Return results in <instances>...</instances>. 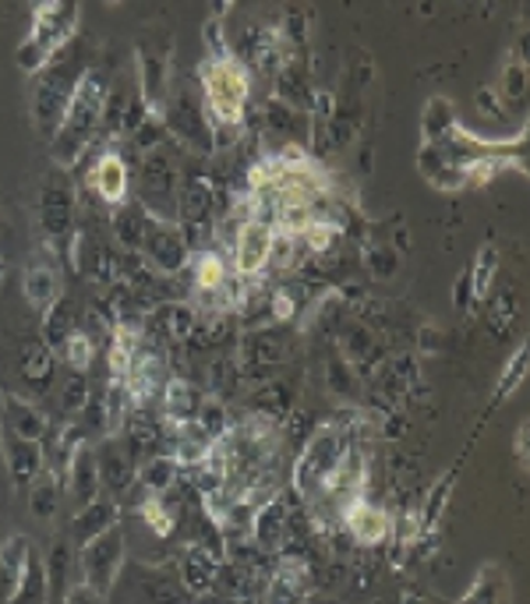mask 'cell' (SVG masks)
Returning a JSON list of instances; mask_svg holds the SVG:
<instances>
[{
  "instance_id": "obj_1",
  "label": "cell",
  "mask_w": 530,
  "mask_h": 604,
  "mask_svg": "<svg viewBox=\"0 0 530 604\" xmlns=\"http://www.w3.org/2000/svg\"><path fill=\"white\" fill-rule=\"evenodd\" d=\"M106 100H110V78L103 71V64L86 68L50 138V159L57 170H75L78 159L92 149V141L100 138V127H103Z\"/></svg>"
},
{
  "instance_id": "obj_2",
  "label": "cell",
  "mask_w": 530,
  "mask_h": 604,
  "mask_svg": "<svg viewBox=\"0 0 530 604\" xmlns=\"http://www.w3.org/2000/svg\"><path fill=\"white\" fill-rule=\"evenodd\" d=\"M202 82V110L208 127H245L251 103V78L237 57L205 60L199 71Z\"/></svg>"
},
{
  "instance_id": "obj_3",
  "label": "cell",
  "mask_w": 530,
  "mask_h": 604,
  "mask_svg": "<svg viewBox=\"0 0 530 604\" xmlns=\"http://www.w3.org/2000/svg\"><path fill=\"white\" fill-rule=\"evenodd\" d=\"M78 19H82V8L68 4V0H50V4H36L32 8V25L29 36L22 39L19 54V68L25 75H40L46 64H50L64 46L75 43Z\"/></svg>"
},
{
  "instance_id": "obj_4",
  "label": "cell",
  "mask_w": 530,
  "mask_h": 604,
  "mask_svg": "<svg viewBox=\"0 0 530 604\" xmlns=\"http://www.w3.org/2000/svg\"><path fill=\"white\" fill-rule=\"evenodd\" d=\"M82 75H86L82 57L78 54L71 57V46H64V50L36 75V89H32V121H36L40 135L54 138L57 124L64 117V110H68V100H71V92Z\"/></svg>"
},
{
  "instance_id": "obj_5",
  "label": "cell",
  "mask_w": 530,
  "mask_h": 604,
  "mask_svg": "<svg viewBox=\"0 0 530 604\" xmlns=\"http://www.w3.org/2000/svg\"><path fill=\"white\" fill-rule=\"evenodd\" d=\"M106 604H188V591L170 566L124 562L106 591Z\"/></svg>"
},
{
  "instance_id": "obj_6",
  "label": "cell",
  "mask_w": 530,
  "mask_h": 604,
  "mask_svg": "<svg viewBox=\"0 0 530 604\" xmlns=\"http://www.w3.org/2000/svg\"><path fill=\"white\" fill-rule=\"evenodd\" d=\"M353 445V435H347L340 424H326L304 442V449L294 464V488L301 491V499L308 502L323 491L326 477L332 474V467L340 464L343 453Z\"/></svg>"
},
{
  "instance_id": "obj_7",
  "label": "cell",
  "mask_w": 530,
  "mask_h": 604,
  "mask_svg": "<svg viewBox=\"0 0 530 604\" xmlns=\"http://www.w3.org/2000/svg\"><path fill=\"white\" fill-rule=\"evenodd\" d=\"M78 191L71 184L68 170H50L43 178V191H40V227L46 244L64 248L71 241V233L78 230Z\"/></svg>"
},
{
  "instance_id": "obj_8",
  "label": "cell",
  "mask_w": 530,
  "mask_h": 604,
  "mask_svg": "<svg viewBox=\"0 0 530 604\" xmlns=\"http://www.w3.org/2000/svg\"><path fill=\"white\" fill-rule=\"evenodd\" d=\"M124 562H127V540H124L121 523H114L110 531H103L100 537H92L89 545L78 548V577L103 597L110 586H114Z\"/></svg>"
},
{
  "instance_id": "obj_9",
  "label": "cell",
  "mask_w": 530,
  "mask_h": 604,
  "mask_svg": "<svg viewBox=\"0 0 530 604\" xmlns=\"http://www.w3.org/2000/svg\"><path fill=\"white\" fill-rule=\"evenodd\" d=\"M142 262H146L153 273L159 276H181L184 269L191 265V248L184 241V233L177 223H163V219H156L149 233H146V244H142Z\"/></svg>"
},
{
  "instance_id": "obj_10",
  "label": "cell",
  "mask_w": 530,
  "mask_h": 604,
  "mask_svg": "<svg viewBox=\"0 0 530 604\" xmlns=\"http://www.w3.org/2000/svg\"><path fill=\"white\" fill-rule=\"evenodd\" d=\"M272 241H277V230H272V223L266 219H240V227L230 241V259H234V273L245 276V280H259L269 265V251H272Z\"/></svg>"
},
{
  "instance_id": "obj_11",
  "label": "cell",
  "mask_w": 530,
  "mask_h": 604,
  "mask_svg": "<svg viewBox=\"0 0 530 604\" xmlns=\"http://www.w3.org/2000/svg\"><path fill=\"white\" fill-rule=\"evenodd\" d=\"M340 523H343L347 537L361 548H379V545H385V540H393V531H396V520L385 513L382 505L368 502L364 495L350 499L343 505Z\"/></svg>"
},
{
  "instance_id": "obj_12",
  "label": "cell",
  "mask_w": 530,
  "mask_h": 604,
  "mask_svg": "<svg viewBox=\"0 0 530 604\" xmlns=\"http://www.w3.org/2000/svg\"><path fill=\"white\" fill-rule=\"evenodd\" d=\"M199 326V311L188 305V300H159V305L149 311L146 322V343L153 346H181L188 343V337Z\"/></svg>"
},
{
  "instance_id": "obj_13",
  "label": "cell",
  "mask_w": 530,
  "mask_h": 604,
  "mask_svg": "<svg viewBox=\"0 0 530 604\" xmlns=\"http://www.w3.org/2000/svg\"><path fill=\"white\" fill-rule=\"evenodd\" d=\"M95 474H100V491L106 499L117 502L124 495H132L138 467L132 464V456L124 453L117 435H103V442L95 445Z\"/></svg>"
},
{
  "instance_id": "obj_14",
  "label": "cell",
  "mask_w": 530,
  "mask_h": 604,
  "mask_svg": "<svg viewBox=\"0 0 530 604\" xmlns=\"http://www.w3.org/2000/svg\"><path fill=\"white\" fill-rule=\"evenodd\" d=\"M86 181L95 191V198L110 205V209H117L132 195V167H127V159L117 149H103L95 156Z\"/></svg>"
},
{
  "instance_id": "obj_15",
  "label": "cell",
  "mask_w": 530,
  "mask_h": 604,
  "mask_svg": "<svg viewBox=\"0 0 530 604\" xmlns=\"http://www.w3.org/2000/svg\"><path fill=\"white\" fill-rule=\"evenodd\" d=\"M138 100L149 117H163L170 100V68L167 57H159L149 46H138Z\"/></svg>"
},
{
  "instance_id": "obj_16",
  "label": "cell",
  "mask_w": 530,
  "mask_h": 604,
  "mask_svg": "<svg viewBox=\"0 0 530 604\" xmlns=\"http://www.w3.org/2000/svg\"><path fill=\"white\" fill-rule=\"evenodd\" d=\"M248 540L269 555H283L286 540H291V509H286V502L280 495H272L266 505L255 509Z\"/></svg>"
},
{
  "instance_id": "obj_17",
  "label": "cell",
  "mask_w": 530,
  "mask_h": 604,
  "mask_svg": "<svg viewBox=\"0 0 530 604\" xmlns=\"http://www.w3.org/2000/svg\"><path fill=\"white\" fill-rule=\"evenodd\" d=\"M219 555L208 551L202 545H184L181 559H177V580L188 591V597H208L216 591V577H219Z\"/></svg>"
},
{
  "instance_id": "obj_18",
  "label": "cell",
  "mask_w": 530,
  "mask_h": 604,
  "mask_svg": "<svg viewBox=\"0 0 530 604\" xmlns=\"http://www.w3.org/2000/svg\"><path fill=\"white\" fill-rule=\"evenodd\" d=\"M64 488L71 491L75 513L103 495V491H100V474H95V445L92 442H82L71 453L68 470H64Z\"/></svg>"
},
{
  "instance_id": "obj_19",
  "label": "cell",
  "mask_w": 530,
  "mask_h": 604,
  "mask_svg": "<svg viewBox=\"0 0 530 604\" xmlns=\"http://www.w3.org/2000/svg\"><path fill=\"white\" fill-rule=\"evenodd\" d=\"M202 400L205 396L191 386V381L170 375L163 396H159V421H163L167 432H177V428H184V424H195Z\"/></svg>"
},
{
  "instance_id": "obj_20",
  "label": "cell",
  "mask_w": 530,
  "mask_h": 604,
  "mask_svg": "<svg viewBox=\"0 0 530 604\" xmlns=\"http://www.w3.org/2000/svg\"><path fill=\"white\" fill-rule=\"evenodd\" d=\"M0 453H4V464L14 485H32L36 477L46 470V456H43V442H29L19 435L0 432Z\"/></svg>"
},
{
  "instance_id": "obj_21",
  "label": "cell",
  "mask_w": 530,
  "mask_h": 604,
  "mask_svg": "<svg viewBox=\"0 0 530 604\" xmlns=\"http://www.w3.org/2000/svg\"><path fill=\"white\" fill-rule=\"evenodd\" d=\"M0 432L19 435L29 442H43L50 435V418L29 400H19V396H4L0 403Z\"/></svg>"
},
{
  "instance_id": "obj_22",
  "label": "cell",
  "mask_w": 530,
  "mask_h": 604,
  "mask_svg": "<svg viewBox=\"0 0 530 604\" xmlns=\"http://www.w3.org/2000/svg\"><path fill=\"white\" fill-rule=\"evenodd\" d=\"M453 604H512L509 572L499 562H481L471 586Z\"/></svg>"
},
{
  "instance_id": "obj_23",
  "label": "cell",
  "mask_w": 530,
  "mask_h": 604,
  "mask_svg": "<svg viewBox=\"0 0 530 604\" xmlns=\"http://www.w3.org/2000/svg\"><path fill=\"white\" fill-rule=\"evenodd\" d=\"M19 375H22L25 386L36 389V392L54 389V381H57V354L40 337L25 340L19 346Z\"/></svg>"
},
{
  "instance_id": "obj_24",
  "label": "cell",
  "mask_w": 530,
  "mask_h": 604,
  "mask_svg": "<svg viewBox=\"0 0 530 604\" xmlns=\"http://www.w3.org/2000/svg\"><path fill=\"white\" fill-rule=\"evenodd\" d=\"M153 223H156V219H153L146 209H142L138 202L127 198L124 205H117V209L110 213V233H114V241H117L121 251L138 254L142 244H146V233H149Z\"/></svg>"
},
{
  "instance_id": "obj_25",
  "label": "cell",
  "mask_w": 530,
  "mask_h": 604,
  "mask_svg": "<svg viewBox=\"0 0 530 604\" xmlns=\"http://www.w3.org/2000/svg\"><path fill=\"white\" fill-rule=\"evenodd\" d=\"M78 329H82V311H78L75 297L60 294L54 305L43 311V332H40V340L57 354V350L68 343Z\"/></svg>"
},
{
  "instance_id": "obj_26",
  "label": "cell",
  "mask_w": 530,
  "mask_h": 604,
  "mask_svg": "<svg viewBox=\"0 0 530 604\" xmlns=\"http://www.w3.org/2000/svg\"><path fill=\"white\" fill-rule=\"evenodd\" d=\"M117 516H121L117 502L106 499V495H100L95 502H89L86 509H78V513L71 516V545H75V548L89 545L92 537H100L103 531L114 527V523H121Z\"/></svg>"
},
{
  "instance_id": "obj_27",
  "label": "cell",
  "mask_w": 530,
  "mask_h": 604,
  "mask_svg": "<svg viewBox=\"0 0 530 604\" xmlns=\"http://www.w3.org/2000/svg\"><path fill=\"white\" fill-rule=\"evenodd\" d=\"M22 290H25V300L32 308L46 311L54 305V300L64 294L60 290V273L50 259H32L29 269H25V280H22Z\"/></svg>"
},
{
  "instance_id": "obj_28",
  "label": "cell",
  "mask_w": 530,
  "mask_h": 604,
  "mask_svg": "<svg viewBox=\"0 0 530 604\" xmlns=\"http://www.w3.org/2000/svg\"><path fill=\"white\" fill-rule=\"evenodd\" d=\"M29 555L32 545L25 534H14L0 545V604H8L19 591V583L25 577V566H29Z\"/></svg>"
},
{
  "instance_id": "obj_29",
  "label": "cell",
  "mask_w": 530,
  "mask_h": 604,
  "mask_svg": "<svg viewBox=\"0 0 530 604\" xmlns=\"http://www.w3.org/2000/svg\"><path fill=\"white\" fill-rule=\"evenodd\" d=\"M251 413H259V418H269V421H283L294 413V386L283 378H266L262 386H255L251 392Z\"/></svg>"
},
{
  "instance_id": "obj_30",
  "label": "cell",
  "mask_w": 530,
  "mask_h": 604,
  "mask_svg": "<svg viewBox=\"0 0 530 604\" xmlns=\"http://www.w3.org/2000/svg\"><path fill=\"white\" fill-rule=\"evenodd\" d=\"M43 566H46V586H50V604H60V597L71 591V583H78L75 580V545L71 540L57 537L54 548L46 551Z\"/></svg>"
},
{
  "instance_id": "obj_31",
  "label": "cell",
  "mask_w": 530,
  "mask_h": 604,
  "mask_svg": "<svg viewBox=\"0 0 530 604\" xmlns=\"http://www.w3.org/2000/svg\"><path fill=\"white\" fill-rule=\"evenodd\" d=\"M181 481V467H177V459L170 453H159L146 464H138V474H135V488L146 491V495H167V491Z\"/></svg>"
},
{
  "instance_id": "obj_32",
  "label": "cell",
  "mask_w": 530,
  "mask_h": 604,
  "mask_svg": "<svg viewBox=\"0 0 530 604\" xmlns=\"http://www.w3.org/2000/svg\"><path fill=\"white\" fill-rule=\"evenodd\" d=\"M191 280H195V294H216L230 280V265L223 262L216 248L195 251L191 254Z\"/></svg>"
},
{
  "instance_id": "obj_33",
  "label": "cell",
  "mask_w": 530,
  "mask_h": 604,
  "mask_svg": "<svg viewBox=\"0 0 530 604\" xmlns=\"http://www.w3.org/2000/svg\"><path fill=\"white\" fill-rule=\"evenodd\" d=\"M456 127H460V121H456L453 103H449L446 95H431L428 106H425V114H421V141H425V146L449 138L456 132Z\"/></svg>"
},
{
  "instance_id": "obj_34",
  "label": "cell",
  "mask_w": 530,
  "mask_h": 604,
  "mask_svg": "<svg viewBox=\"0 0 530 604\" xmlns=\"http://www.w3.org/2000/svg\"><path fill=\"white\" fill-rule=\"evenodd\" d=\"M499 265H503V254L495 244H481L474 262L467 269V280H471V297L474 300H485L492 294L495 280H499Z\"/></svg>"
},
{
  "instance_id": "obj_35",
  "label": "cell",
  "mask_w": 530,
  "mask_h": 604,
  "mask_svg": "<svg viewBox=\"0 0 530 604\" xmlns=\"http://www.w3.org/2000/svg\"><path fill=\"white\" fill-rule=\"evenodd\" d=\"M60 491H64V481L54 474V470H43L36 481L29 485V509L36 520H54L57 516V505H60Z\"/></svg>"
},
{
  "instance_id": "obj_36",
  "label": "cell",
  "mask_w": 530,
  "mask_h": 604,
  "mask_svg": "<svg viewBox=\"0 0 530 604\" xmlns=\"http://www.w3.org/2000/svg\"><path fill=\"white\" fill-rule=\"evenodd\" d=\"M8 604H50V586H46V566H43V555L32 548L29 555V566H25V577L19 583V591Z\"/></svg>"
},
{
  "instance_id": "obj_37",
  "label": "cell",
  "mask_w": 530,
  "mask_h": 604,
  "mask_svg": "<svg viewBox=\"0 0 530 604\" xmlns=\"http://www.w3.org/2000/svg\"><path fill=\"white\" fill-rule=\"evenodd\" d=\"M340 241H343V227L332 219H312L308 230L301 233V244L308 251V259H326V254L340 248Z\"/></svg>"
},
{
  "instance_id": "obj_38",
  "label": "cell",
  "mask_w": 530,
  "mask_h": 604,
  "mask_svg": "<svg viewBox=\"0 0 530 604\" xmlns=\"http://www.w3.org/2000/svg\"><path fill=\"white\" fill-rule=\"evenodd\" d=\"M89 400H92V381H89V375L71 372L68 378H60V386H57V407L68 413V418H78V413L86 410Z\"/></svg>"
},
{
  "instance_id": "obj_39",
  "label": "cell",
  "mask_w": 530,
  "mask_h": 604,
  "mask_svg": "<svg viewBox=\"0 0 530 604\" xmlns=\"http://www.w3.org/2000/svg\"><path fill=\"white\" fill-rule=\"evenodd\" d=\"M527 368H530V346L520 343L517 350H512V357L506 361V368H503V378H499V386H495V403H503L509 400L512 392H517L523 386V378H527Z\"/></svg>"
},
{
  "instance_id": "obj_40",
  "label": "cell",
  "mask_w": 530,
  "mask_h": 604,
  "mask_svg": "<svg viewBox=\"0 0 530 604\" xmlns=\"http://www.w3.org/2000/svg\"><path fill=\"white\" fill-rule=\"evenodd\" d=\"M195 424L202 428V432L213 438V442H219L223 435L230 432L234 428V421H230V410H227V403L223 400H216V396H208V400H202V407H199V418H195Z\"/></svg>"
},
{
  "instance_id": "obj_41",
  "label": "cell",
  "mask_w": 530,
  "mask_h": 604,
  "mask_svg": "<svg viewBox=\"0 0 530 604\" xmlns=\"http://www.w3.org/2000/svg\"><path fill=\"white\" fill-rule=\"evenodd\" d=\"M57 361H64V364H68V368L78 372V375H89L92 361H95V343L86 337L82 329H78L75 337L57 350Z\"/></svg>"
},
{
  "instance_id": "obj_42",
  "label": "cell",
  "mask_w": 530,
  "mask_h": 604,
  "mask_svg": "<svg viewBox=\"0 0 530 604\" xmlns=\"http://www.w3.org/2000/svg\"><path fill=\"white\" fill-rule=\"evenodd\" d=\"M361 262H364L368 276L372 280H393L396 269H399V254H396L393 244H368L364 254H361Z\"/></svg>"
},
{
  "instance_id": "obj_43",
  "label": "cell",
  "mask_w": 530,
  "mask_h": 604,
  "mask_svg": "<svg viewBox=\"0 0 530 604\" xmlns=\"http://www.w3.org/2000/svg\"><path fill=\"white\" fill-rule=\"evenodd\" d=\"M138 516H142V523H146V527L156 534V537H170L177 527H173V513L167 509V502L163 499H156V495H146L138 502Z\"/></svg>"
},
{
  "instance_id": "obj_44",
  "label": "cell",
  "mask_w": 530,
  "mask_h": 604,
  "mask_svg": "<svg viewBox=\"0 0 530 604\" xmlns=\"http://www.w3.org/2000/svg\"><path fill=\"white\" fill-rule=\"evenodd\" d=\"M329 392L340 396V400H358V392H361L358 375H353V368L340 354L329 361Z\"/></svg>"
},
{
  "instance_id": "obj_45",
  "label": "cell",
  "mask_w": 530,
  "mask_h": 604,
  "mask_svg": "<svg viewBox=\"0 0 530 604\" xmlns=\"http://www.w3.org/2000/svg\"><path fill=\"white\" fill-rule=\"evenodd\" d=\"M499 95H506L509 103H520L527 95V64L520 57V50L509 54V64L503 68V86H499Z\"/></svg>"
},
{
  "instance_id": "obj_46",
  "label": "cell",
  "mask_w": 530,
  "mask_h": 604,
  "mask_svg": "<svg viewBox=\"0 0 530 604\" xmlns=\"http://www.w3.org/2000/svg\"><path fill=\"white\" fill-rule=\"evenodd\" d=\"M488 322H492L495 337H506V332L512 329V322H517V297H512V294H499V297H495Z\"/></svg>"
},
{
  "instance_id": "obj_47",
  "label": "cell",
  "mask_w": 530,
  "mask_h": 604,
  "mask_svg": "<svg viewBox=\"0 0 530 604\" xmlns=\"http://www.w3.org/2000/svg\"><path fill=\"white\" fill-rule=\"evenodd\" d=\"M60 604H106V597L95 594L92 586H86L82 580H78V583H71V591L60 597Z\"/></svg>"
},
{
  "instance_id": "obj_48",
  "label": "cell",
  "mask_w": 530,
  "mask_h": 604,
  "mask_svg": "<svg viewBox=\"0 0 530 604\" xmlns=\"http://www.w3.org/2000/svg\"><path fill=\"white\" fill-rule=\"evenodd\" d=\"M471 280H467V269L460 273V280H456V290H453V305H456V311H471Z\"/></svg>"
},
{
  "instance_id": "obj_49",
  "label": "cell",
  "mask_w": 530,
  "mask_h": 604,
  "mask_svg": "<svg viewBox=\"0 0 530 604\" xmlns=\"http://www.w3.org/2000/svg\"><path fill=\"white\" fill-rule=\"evenodd\" d=\"M530 424L523 421L520 428H517V438H512V453H517V464L520 467H527V459H530Z\"/></svg>"
},
{
  "instance_id": "obj_50",
  "label": "cell",
  "mask_w": 530,
  "mask_h": 604,
  "mask_svg": "<svg viewBox=\"0 0 530 604\" xmlns=\"http://www.w3.org/2000/svg\"><path fill=\"white\" fill-rule=\"evenodd\" d=\"M477 106L485 110L488 117H499V114H503V103H499V95H495L492 89H481V95H477Z\"/></svg>"
},
{
  "instance_id": "obj_51",
  "label": "cell",
  "mask_w": 530,
  "mask_h": 604,
  "mask_svg": "<svg viewBox=\"0 0 530 604\" xmlns=\"http://www.w3.org/2000/svg\"><path fill=\"white\" fill-rule=\"evenodd\" d=\"M436 329H431V326H425L421 329V350H425V354H436Z\"/></svg>"
},
{
  "instance_id": "obj_52",
  "label": "cell",
  "mask_w": 530,
  "mask_h": 604,
  "mask_svg": "<svg viewBox=\"0 0 530 604\" xmlns=\"http://www.w3.org/2000/svg\"><path fill=\"white\" fill-rule=\"evenodd\" d=\"M404 604H442V601L425 597V594H407V597H404Z\"/></svg>"
},
{
  "instance_id": "obj_53",
  "label": "cell",
  "mask_w": 530,
  "mask_h": 604,
  "mask_svg": "<svg viewBox=\"0 0 530 604\" xmlns=\"http://www.w3.org/2000/svg\"><path fill=\"white\" fill-rule=\"evenodd\" d=\"M4 273H8V265H4V259H0V283H4Z\"/></svg>"
}]
</instances>
